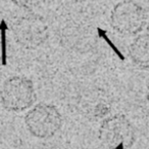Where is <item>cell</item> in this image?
<instances>
[{
    "label": "cell",
    "instance_id": "1",
    "mask_svg": "<svg viewBox=\"0 0 149 149\" xmlns=\"http://www.w3.org/2000/svg\"><path fill=\"white\" fill-rule=\"evenodd\" d=\"M0 100L2 106L8 111H24L31 107L36 100L33 82L22 76L9 78L0 90Z\"/></svg>",
    "mask_w": 149,
    "mask_h": 149
},
{
    "label": "cell",
    "instance_id": "2",
    "mask_svg": "<svg viewBox=\"0 0 149 149\" xmlns=\"http://www.w3.org/2000/svg\"><path fill=\"white\" fill-rule=\"evenodd\" d=\"M11 32L17 43L26 49L40 47L49 36L45 19L36 13H29L17 19L11 25Z\"/></svg>",
    "mask_w": 149,
    "mask_h": 149
},
{
    "label": "cell",
    "instance_id": "3",
    "mask_svg": "<svg viewBox=\"0 0 149 149\" xmlns=\"http://www.w3.org/2000/svg\"><path fill=\"white\" fill-rule=\"evenodd\" d=\"M25 124L34 137L49 139L60 130L62 116L54 105L40 103L26 114Z\"/></svg>",
    "mask_w": 149,
    "mask_h": 149
},
{
    "label": "cell",
    "instance_id": "4",
    "mask_svg": "<svg viewBox=\"0 0 149 149\" xmlns=\"http://www.w3.org/2000/svg\"><path fill=\"white\" fill-rule=\"evenodd\" d=\"M98 138L109 149H129L135 142V130L124 114H114L103 120Z\"/></svg>",
    "mask_w": 149,
    "mask_h": 149
},
{
    "label": "cell",
    "instance_id": "5",
    "mask_svg": "<svg viewBox=\"0 0 149 149\" xmlns=\"http://www.w3.org/2000/svg\"><path fill=\"white\" fill-rule=\"evenodd\" d=\"M145 9L133 0H124L112 8L110 25L114 31L122 35H136L146 25Z\"/></svg>",
    "mask_w": 149,
    "mask_h": 149
},
{
    "label": "cell",
    "instance_id": "6",
    "mask_svg": "<svg viewBox=\"0 0 149 149\" xmlns=\"http://www.w3.org/2000/svg\"><path fill=\"white\" fill-rule=\"evenodd\" d=\"M129 55L133 63L142 70H149V34L136 37L129 47Z\"/></svg>",
    "mask_w": 149,
    "mask_h": 149
},
{
    "label": "cell",
    "instance_id": "7",
    "mask_svg": "<svg viewBox=\"0 0 149 149\" xmlns=\"http://www.w3.org/2000/svg\"><path fill=\"white\" fill-rule=\"evenodd\" d=\"M80 108L81 111L84 113L86 118L90 120H96V118H104L110 111V105L107 101L99 98L95 100L92 98L84 99L83 101H80Z\"/></svg>",
    "mask_w": 149,
    "mask_h": 149
},
{
    "label": "cell",
    "instance_id": "8",
    "mask_svg": "<svg viewBox=\"0 0 149 149\" xmlns=\"http://www.w3.org/2000/svg\"><path fill=\"white\" fill-rule=\"evenodd\" d=\"M17 6L26 10H32L37 7L41 6L45 0H11Z\"/></svg>",
    "mask_w": 149,
    "mask_h": 149
},
{
    "label": "cell",
    "instance_id": "9",
    "mask_svg": "<svg viewBox=\"0 0 149 149\" xmlns=\"http://www.w3.org/2000/svg\"><path fill=\"white\" fill-rule=\"evenodd\" d=\"M147 99L149 100V80H148V83H147Z\"/></svg>",
    "mask_w": 149,
    "mask_h": 149
},
{
    "label": "cell",
    "instance_id": "10",
    "mask_svg": "<svg viewBox=\"0 0 149 149\" xmlns=\"http://www.w3.org/2000/svg\"><path fill=\"white\" fill-rule=\"evenodd\" d=\"M72 1H74V2H84L86 0H72Z\"/></svg>",
    "mask_w": 149,
    "mask_h": 149
},
{
    "label": "cell",
    "instance_id": "11",
    "mask_svg": "<svg viewBox=\"0 0 149 149\" xmlns=\"http://www.w3.org/2000/svg\"><path fill=\"white\" fill-rule=\"evenodd\" d=\"M147 31L149 32V24H148V25H147Z\"/></svg>",
    "mask_w": 149,
    "mask_h": 149
}]
</instances>
